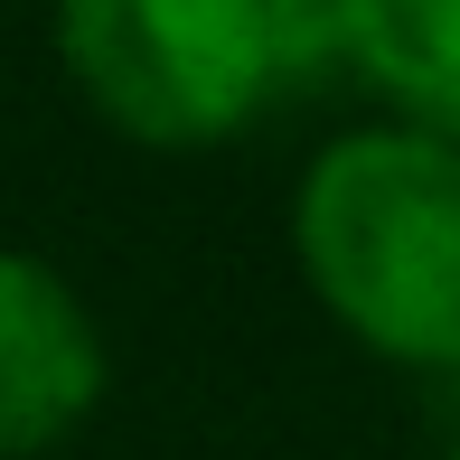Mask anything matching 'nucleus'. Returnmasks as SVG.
<instances>
[{"mask_svg":"<svg viewBox=\"0 0 460 460\" xmlns=\"http://www.w3.org/2000/svg\"><path fill=\"white\" fill-rule=\"evenodd\" d=\"M103 404V329L57 263L0 244V460L57 451Z\"/></svg>","mask_w":460,"mask_h":460,"instance_id":"nucleus-3","label":"nucleus"},{"mask_svg":"<svg viewBox=\"0 0 460 460\" xmlns=\"http://www.w3.org/2000/svg\"><path fill=\"white\" fill-rule=\"evenodd\" d=\"M291 254L358 348L460 376V141L404 122L339 132L301 170Z\"/></svg>","mask_w":460,"mask_h":460,"instance_id":"nucleus-1","label":"nucleus"},{"mask_svg":"<svg viewBox=\"0 0 460 460\" xmlns=\"http://www.w3.org/2000/svg\"><path fill=\"white\" fill-rule=\"evenodd\" d=\"M348 75L404 132L460 141V0H339Z\"/></svg>","mask_w":460,"mask_h":460,"instance_id":"nucleus-4","label":"nucleus"},{"mask_svg":"<svg viewBox=\"0 0 460 460\" xmlns=\"http://www.w3.org/2000/svg\"><path fill=\"white\" fill-rule=\"evenodd\" d=\"M442 460H460V442H451V451H442Z\"/></svg>","mask_w":460,"mask_h":460,"instance_id":"nucleus-6","label":"nucleus"},{"mask_svg":"<svg viewBox=\"0 0 460 460\" xmlns=\"http://www.w3.org/2000/svg\"><path fill=\"white\" fill-rule=\"evenodd\" d=\"M263 85L273 94L348 85V19H339V0H263Z\"/></svg>","mask_w":460,"mask_h":460,"instance_id":"nucleus-5","label":"nucleus"},{"mask_svg":"<svg viewBox=\"0 0 460 460\" xmlns=\"http://www.w3.org/2000/svg\"><path fill=\"white\" fill-rule=\"evenodd\" d=\"M75 94L151 151H207L273 103L263 0H57Z\"/></svg>","mask_w":460,"mask_h":460,"instance_id":"nucleus-2","label":"nucleus"}]
</instances>
